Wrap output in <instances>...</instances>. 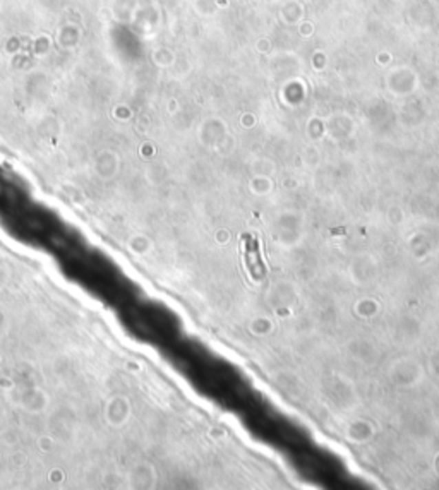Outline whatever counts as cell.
<instances>
[]
</instances>
